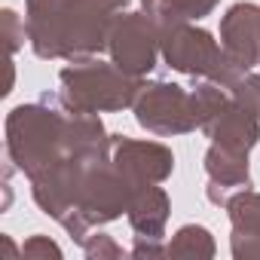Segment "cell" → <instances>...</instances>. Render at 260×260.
I'll return each mask as SVG.
<instances>
[]
</instances>
